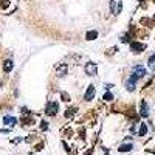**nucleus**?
Here are the masks:
<instances>
[{"mask_svg":"<svg viewBox=\"0 0 155 155\" xmlns=\"http://www.w3.org/2000/svg\"><path fill=\"white\" fill-rule=\"evenodd\" d=\"M57 109H59V106H57L56 101L48 102L47 107H45V113H47L48 116H53V115H56V113H57Z\"/></svg>","mask_w":155,"mask_h":155,"instance_id":"obj_4","label":"nucleus"},{"mask_svg":"<svg viewBox=\"0 0 155 155\" xmlns=\"http://www.w3.org/2000/svg\"><path fill=\"white\" fill-rule=\"evenodd\" d=\"M12 67H14V64H12L11 59H8V61H5V64H3V70L5 71H11Z\"/></svg>","mask_w":155,"mask_h":155,"instance_id":"obj_12","label":"nucleus"},{"mask_svg":"<svg viewBox=\"0 0 155 155\" xmlns=\"http://www.w3.org/2000/svg\"><path fill=\"white\" fill-rule=\"evenodd\" d=\"M75 112H76V109H67V113H65V116H67V118H68V116H71Z\"/></svg>","mask_w":155,"mask_h":155,"instance_id":"obj_18","label":"nucleus"},{"mask_svg":"<svg viewBox=\"0 0 155 155\" xmlns=\"http://www.w3.org/2000/svg\"><path fill=\"white\" fill-rule=\"evenodd\" d=\"M132 149H134V146H132V144H122V146L118 147L120 152H129V150H132Z\"/></svg>","mask_w":155,"mask_h":155,"instance_id":"obj_15","label":"nucleus"},{"mask_svg":"<svg viewBox=\"0 0 155 155\" xmlns=\"http://www.w3.org/2000/svg\"><path fill=\"white\" fill-rule=\"evenodd\" d=\"M136 81H138V78L134 76V75H130L129 81L126 82V89L129 90V92H134V90H135V84H136Z\"/></svg>","mask_w":155,"mask_h":155,"instance_id":"obj_7","label":"nucleus"},{"mask_svg":"<svg viewBox=\"0 0 155 155\" xmlns=\"http://www.w3.org/2000/svg\"><path fill=\"white\" fill-rule=\"evenodd\" d=\"M93 98H95V85H89V89H87V92H85L84 99H85V101H92Z\"/></svg>","mask_w":155,"mask_h":155,"instance_id":"obj_10","label":"nucleus"},{"mask_svg":"<svg viewBox=\"0 0 155 155\" xmlns=\"http://www.w3.org/2000/svg\"><path fill=\"white\" fill-rule=\"evenodd\" d=\"M132 134H136L138 136H144L146 132H147V126L144 124V122H136V124L130 129Z\"/></svg>","mask_w":155,"mask_h":155,"instance_id":"obj_1","label":"nucleus"},{"mask_svg":"<svg viewBox=\"0 0 155 155\" xmlns=\"http://www.w3.org/2000/svg\"><path fill=\"white\" fill-rule=\"evenodd\" d=\"M113 87V84H106V85H104V89H106V90H110Z\"/></svg>","mask_w":155,"mask_h":155,"instance_id":"obj_19","label":"nucleus"},{"mask_svg":"<svg viewBox=\"0 0 155 155\" xmlns=\"http://www.w3.org/2000/svg\"><path fill=\"white\" fill-rule=\"evenodd\" d=\"M40 129H42V130H48V122L42 121V122H40Z\"/></svg>","mask_w":155,"mask_h":155,"instance_id":"obj_17","label":"nucleus"},{"mask_svg":"<svg viewBox=\"0 0 155 155\" xmlns=\"http://www.w3.org/2000/svg\"><path fill=\"white\" fill-rule=\"evenodd\" d=\"M110 11L113 16L121 14L122 11V0H110Z\"/></svg>","mask_w":155,"mask_h":155,"instance_id":"obj_2","label":"nucleus"},{"mask_svg":"<svg viewBox=\"0 0 155 155\" xmlns=\"http://www.w3.org/2000/svg\"><path fill=\"white\" fill-rule=\"evenodd\" d=\"M67 71H68V65L67 64H59V65H56V75L59 76V78H64L67 75Z\"/></svg>","mask_w":155,"mask_h":155,"instance_id":"obj_6","label":"nucleus"},{"mask_svg":"<svg viewBox=\"0 0 155 155\" xmlns=\"http://www.w3.org/2000/svg\"><path fill=\"white\" fill-rule=\"evenodd\" d=\"M140 115L143 118L149 116V106H147V102H146V101H141V104H140Z\"/></svg>","mask_w":155,"mask_h":155,"instance_id":"obj_9","label":"nucleus"},{"mask_svg":"<svg viewBox=\"0 0 155 155\" xmlns=\"http://www.w3.org/2000/svg\"><path fill=\"white\" fill-rule=\"evenodd\" d=\"M30 155H31V154H30Z\"/></svg>","mask_w":155,"mask_h":155,"instance_id":"obj_20","label":"nucleus"},{"mask_svg":"<svg viewBox=\"0 0 155 155\" xmlns=\"http://www.w3.org/2000/svg\"><path fill=\"white\" fill-rule=\"evenodd\" d=\"M102 99H104V101H113V95H112V93L107 90V92H104V95H102Z\"/></svg>","mask_w":155,"mask_h":155,"instance_id":"obj_16","label":"nucleus"},{"mask_svg":"<svg viewBox=\"0 0 155 155\" xmlns=\"http://www.w3.org/2000/svg\"><path fill=\"white\" fill-rule=\"evenodd\" d=\"M132 75L136 76L140 79V78H144L146 75H147V71H146V68L144 67H141V65H135L134 68H132Z\"/></svg>","mask_w":155,"mask_h":155,"instance_id":"obj_5","label":"nucleus"},{"mask_svg":"<svg viewBox=\"0 0 155 155\" xmlns=\"http://www.w3.org/2000/svg\"><path fill=\"white\" fill-rule=\"evenodd\" d=\"M3 122L8 126H16L17 124V120L14 116H10V115H6V116H3Z\"/></svg>","mask_w":155,"mask_h":155,"instance_id":"obj_11","label":"nucleus"},{"mask_svg":"<svg viewBox=\"0 0 155 155\" xmlns=\"http://www.w3.org/2000/svg\"><path fill=\"white\" fill-rule=\"evenodd\" d=\"M130 50L135 53H141L146 50V45L144 44H140V42H130Z\"/></svg>","mask_w":155,"mask_h":155,"instance_id":"obj_8","label":"nucleus"},{"mask_svg":"<svg viewBox=\"0 0 155 155\" xmlns=\"http://www.w3.org/2000/svg\"><path fill=\"white\" fill-rule=\"evenodd\" d=\"M147 65H149V68L152 71H155V53L152 54V56L149 57V61H147Z\"/></svg>","mask_w":155,"mask_h":155,"instance_id":"obj_14","label":"nucleus"},{"mask_svg":"<svg viewBox=\"0 0 155 155\" xmlns=\"http://www.w3.org/2000/svg\"><path fill=\"white\" fill-rule=\"evenodd\" d=\"M98 37V31H89L87 34H85V39L87 40H95Z\"/></svg>","mask_w":155,"mask_h":155,"instance_id":"obj_13","label":"nucleus"},{"mask_svg":"<svg viewBox=\"0 0 155 155\" xmlns=\"http://www.w3.org/2000/svg\"><path fill=\"white\" fill-rule=\"evenodd\" d=\"M85 75H89V76H96L98 75V65H96V62H87L85 64Z\"/></svg>","mask_w":155,"mask_h":155,"instance_id":"obj_3","label":"nucleus"}]
</instances>
